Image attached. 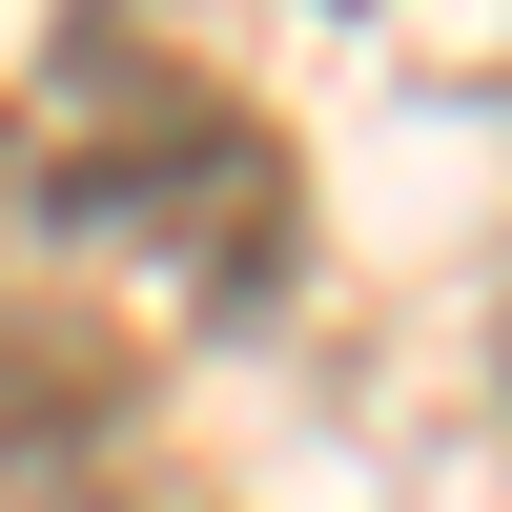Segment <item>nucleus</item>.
<instances>
[{
	"label": "nucleus",
	"instance_id": "1",
	"mask_svg": "<svg viewBox=\"0 0 512 512\" xmlns=\"http://www.w3.org/2000/svg\"><path fill=\"white\" fill-rule=\"evenodd\" d=\"M41 205L103 226V246H144V267H185V308H267V287H287V226H308L287 144L246 103H205V82H164V62L82 82V144L41 164Z\"/></svg>",
	"mask_w": 512,
	"mask_h": 512
},
{
	"label": "nucleus",
	"instance_id": "2",
	"mask_svg": "<svg viewBox=\"0 0 512 512\" xmlns=\"http://www.w3.org/2000/svg\"><path fill=\"white\" fill-rule=\"evenodd\" d=\"M82 431H123V369H103V349H41V369H0V451H82Z\"/></svg>",
	"mask_w": 512,
	"mask_h": 512
},
{
	"label": "nucleus",
	"instance_id": "3",
	"mask_svg": "<svg viewBox=\"0 0 512 512\" xmlns=\"http://www.w3.org/2000/svg\"><path fill=\"white\" fill-rule=\"evenodd\" d=\"M492 369H512V328H492Z\"/></svg>",
	"mask_w": 512,
	"mask_h": 512
}]
</instances>
